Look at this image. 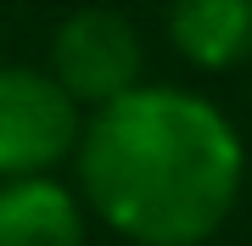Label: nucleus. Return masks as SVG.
I'll list each match as a JSON object with an SVG mask.
<instances>
[{"mask_svg": "<svg viewBox=\"0 0 252 246\" xmlns=\"http://www.w3.org/2000/svg\"><path fill=\"white\" fill-rule=\"evenodd\" d=\"M84 207L135 246H202L241 196V135L207 95L135 84L79 129Z\"/></svg>", "mask_w": 252, "mask_h": 246, "instance_id": "1", "label": "nucleus"}, {"mask_svg": "<svg viewBox=\"0 0 252 246\" xmlns=\"http://www.w3.org/2000/svg\"><path fill=\"white\" fill-rule=\"evenodd\" d=\"M79 107L39 67H0V179L51 173L79 146Z\"/></svg>", "mask_w": 252, "mask_h": 246, "instance_id": "2", "label": "nucleus"}, {"mask_svg": "<svg viewBox=\"0 0 252 246\" xmlns=\"http://www.w3.org/2000/svg\"><path fill=\"white\" fill-rule=\"evenodd\" d=\"M51 79L73 107H107L140 84V34L107 6H84L51 39Z\"/></svg>", "mask_w": 252, "mask_h": 246, "instance_id": "3", "label": "nucleus"}, {"mask_svg": "<svg viewBox=\"0 0 252 246\" xmlns=\"http://www.w3.org/2000/svg\"><path fill=\"white\" fill-rule=\"evenodd\" d=\"M0 246H84V207L51 173L0 179Z\"/></svg>", "mask_w": 252, "mask_h": 246, "instance_id": "4", "label": "nucleus"}, {"mask_svg": "<svg viewBox=\"0 0 252 246\" xmlns=\"http://www.w3.org/2000/svg\"><path fill=\"white\" fill-rule=\"evenodd\" d=\"M168 39L190 67H235L252 56V0H174Z\"/></svg>", "mask_w": 252, "mask_h": 246, "instance_id": "5", "label": "nucleus"}]
</instances>
